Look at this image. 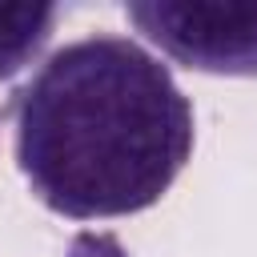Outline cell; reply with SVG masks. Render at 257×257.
Listing matches in <instances>:
<instances>
[{
    "label": "cell",
    "mask_w": 257,
    "mask_h": 257,
    "mask_svg": "<svg viewBox=\"0 0 257 257\" xmlns=\"http://www.w3.org/2000/svg\"><path fill=\"white\" fill-rule=\"evenodd\" d=\"M128 24L161 56L209 76H257V4L249 0H145L124 4Z\"/></svg>",
    "instance_id": "cell-2"
},
{
    "label": "cell",
    "mask_w": 257,
    "mask_h": 257,
    "mask_svg": "<svg viewBox=\"0 0 257 257\" xmlns=\"http://www.w3.org/2000/svg\"><path fill=\"white\" fill-rule=\"evenodd\" d=\"M32 197L68 221L153 209L193 161V100L141 40L92 32L48 52L8 100Z\"/></svg>",
    "instance_id": "cell-1"
},
{
    "label": "cell",
    "mask_w": 257,
    "mask_h": 257,
    "mask_svg": "<svg viewBox=\"0 0 257 257\" xmlns=\"http://www.w3.org/2000/svg\"><path fill=\"white\" fill-rule=\"evenodd\" d=\"M60 16V4H0V80H12L44 56Z\"/></svg>",
    "instance_id": "cell-3"
}]
</instances>
